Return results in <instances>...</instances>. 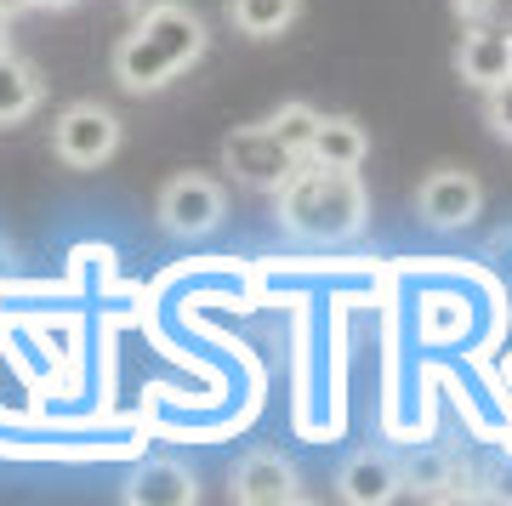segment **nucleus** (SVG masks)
Instances as JSON below:
<instances>
[{
  "label": "nucleus",
  "mask_w": 512,
  "mask_h": 506,
  "mask_svg": "<svg viewBox=\"0 0 512 506\" xmlns=\"http://www.w3.org/2000/svg\"><path fill=\"white\" fill-rule=\"evenodd\" d=\"M205 57V23L194 6L183 0H160V6H148L137 12L131 23V35L114 46V80L126 91H160L171 86L188 63H200Z\"/></svg>",
  "instance_id": "nucleus-1"
},
{
  "label": "nucleus",
  "mask_w": 512,
  "mask_h": 506,
  "mask_svg": "<svg viewBox=\"0 0 512 506\" xmlns=\"http://www.w3.org/2000/svg\"><path fill=\"white\" fill-rule=\"evenodd\" d=\"M279 222L291 228L296 239H313V245H342L365 228L370 199L359 171H342V165H319L302 160L291 177L279 182Z\"/></svg>",
  "instance_id": "nucleus-2"
},
{
  "label": "nucleus",
  "mask_w": 512,
  "mask_h": 506,
  "mask_svg": "<svg viewBox=\"0 0 512 506\" xmlns=\"http://www.w3.org/2000/svg\"><path fill=\"white\" fill-rule=\"evenodd\" d=\"M52 148H57V160L74 165V171H97L120 148V114L103 109V103H69L52 120Z\"/></svg>",
  "instance_id": "nucleus-3"
},
{
  "label": "nucleus",
  "mask_w": 512,
  "mask_h": 506,
  "mask_svg": "<svg viewBox=\"0 0 512 506\" xmlns=\"http://www.w3.org/2000/svg\"><path fill=\"white\" fill-rule=\"evenodd\" d=\"M154 211H160V222L171 228V234L200 239V234H211V228L228 217V194H222L217 177H205V171H183V177H171L160 188Z\"/></svg>",
  "instance_id": "nucleus-4"
},
{
  "label": "nucleus",
  "mask_w": 512,
  "mask_h": 506,
  "mask_svg": "<svg viewBox=\"0 0 512 506\" xmlns=\"http://www.w3.org/2000/svg\"><path fill=\"white\" fill-rule=\"evenodd\" d=\"M222 165L234 171V182H245L256 194H279V182L291 177L302 160H296L291 148L268 131V120H262V126H239L234 137L222 143Z\"/></svg>",
  "instance_id": "nucleus-5"
},
{
  "label": "nucleus",
  "mask_w": 512,
  "mask_h": 506,
  "mask_svg": "<svg viewBox=\"0 0 512 506\" xmlns=\"http://www.w3.org/2000/svg\"><path fill=\"white\" fill-rule=\"evenodd\" d=\"M416 211H421L427 228H467V222L484 211V182H478L473 171L444 165V171H433V177L421 182Z\"/></svg>",
  "instance_id": "nucleus-6"
},
{
  "label": "nucleus",
  "mask_w": 512,
  "mask_h": 506,
  "mask_svg": "<svg viewBox=\"0 0 512 506\" xmlns=\"http://www.w3.org/2000/svg\"><path fill=\"white\" fill-rule=\"evenodd\" d=\"M234 501H245V506H285V501H296V467L279 450H251L234 467Z\"/></svg>",
  "instance_id": "nucleus-7"
},
{
  "label": "nucleus",
  "mask_w": 512,
  "mask_h": 506,
  "mask_svg": "<svg viewBox=\"0 0 512 506\" xmlns=\"http://www.w3.org/2000/svg\"><path fill=\"white\" fill-rule=\"evenodd\" d=\"M456 69L467 86L490 91L495 80H507L512 74V40L507 29H484V23H467V35L456 46Z\"/></svg>",
  "instance_id": "nucleus-8"
},
{
  "label": "nucleus",
  "mask_w": 512,
  "mask_h": 506,
  "mask_svg": "<svg viewBox=\"0 0 512 506\" xmlns=\"http://www.w3.org/2000/svg\"><path fill=\"white\" fill-rule=\"evenodd\" d=\"M194 472L177 461H143L126 478V501L131 506H194Z\"/></svg>",
  "instance_id": "nucleus-9"
},
{
  "label": "nucleus",
  "mask_w": 512,
  "mask_h": 506,
  "mask_svg": "<svg viewBox=\"0 0 512 506\" xmlns=\"http://www.w3.org/2000/svg\"><path fill=\"white\" fill-rule=\"evenodd\" d=\"M365 154H370V131L359 126L353 114H319V131H313V143H308V160L359 171Z\"/></svg>",
  "instance_id": "nucleus-10"
},
{
  "label": "nucleus",
  "mask_w": 512,
  "mask_h": 506,
  "mask_svg": "<svg viewBox=\"0 0 512 506\" xmlns=\"http://www.w3.org/2000/svg\"><path fill=\"white\" fill-rule=\"evenodd\" d=\"M336 489H342L348 506H382L399 495V472H393L387 455H353L342 467V478H336Z\"/></svg>",
  "instance_id": "nucleus-11"
},
{
  "label": "nucleus",
  "mask_w": 512,
  "mask_h": 506,
  "mask_svg": "<svg viewBox=\"0 0 512 506\" xmlns=\"http://www.w3.org/2000/svg\"><path fill=\"white\" fill-rule=\"evenodd\" d=\"M40 74L35 63H23V57L0 52V126H18V120H29V114L40 109Z\"/></svg>",
  "instance_id": "nucleus-12"
},
{
  "label": "nucleus",
  "mask_w": 512,
  "mask_h": 506,
  "mask_svg": "<svg viewBox=\"0 0 512 506\" xmlns=\"http://www.w3.org/2000/svg\"><path fill=\"white\" fill-rule=\"evenodd\" d=\"M228 18H234L239 35L279 40L296 18H302V0H228Z\"/></svg>",
  "instance_id": "nucleus-13"
},
{
  "label": "nucleus",
  "mask_w": 512,
  "mask_h": 506,
  "mask_svg": "<svg viewBox=\"0 0 512 506\" xmlns=\"http://www.w3.org/2000/svg\"><path fill=\"white\" fill-rule=\"evenodd\" d=\"M268 131L291 148L296 160H308V143H313V131H319V109H313V103H279V109L268 114Z\"/></svg>",
  "instance_id": "nucleus-14"
},
{
  "label": "nucleus",
  "mask_w": 512,
  "mask_h": 506,
  "mask_svg": "<svg viewBox=\"0 0 512 506\" xmlns=\"http://www.w3.org/2000/svg\"><path fill=\"white\" fill-rule=\"evenodd\" d=\"M461 23H484V29H507L512 35V0H450Z\"/></svg>",
  "instance_id": "nucleus-15"
},
{
  "label": "nucleus",
  "mask_w": 512,
  "mask_h": 506,
  "mask_svg": "<svg viewBox=\"0 0 512 506\" xmlns=\"http://www.w3.org/2000/svg\"><path fill=\"white\" fill-rule=\"evenodd\" d=\"M484 114H490L495 137H507V143H512V74H507V80H495V86L484 91Z\"/></svg>",
  "instance_id": "nucleus-16"
},
{
  "label": "nucleus",
  "mask_w": 512,
  "mask_h": 506,
  "mask_svg": "<svg viewBox=\"0 0 512 506\" xmlns=\"http://www.w3.org/2000/svg\"><path fill=\"white\" fill-rule=\"evenodd\" d=\"M23 12H35V0H0V18H6V23L23 18Z\"/></svg>",
  "instance_id": "nucleus-17"
},
{
  "label": "nucleus",
  "mask_w": 512,
  "mask_h": 506,
  "mask_svg": "<svg viewBox=\"0 0 512 506\" xmlns=\"http://www.w3.org/2000/svg\"><path fill=\"white\" fill-rule=\"evenodd\" d=\"M35 6H40V12H69L74 0H35Z\"/></svg>",
  "instance_id": "nucleus-18"
},
{
  "label": "nucleus",
  "mask_w": 512,
  "mask_h": 506,
  "mask_svg": "<svg viewBox=\"0 0 512 506\" xmlns=\"http://www.w3.org/2000/svg\"><path fill=\"white\" fill-rule=\"evenodd\" d=\"M0 52H6V18H0Z\"/></svg>",
  "instance_id": "nucleus-19"
},
{
  "label": "nucleus",
  "mask_w": 512,
  "mask_h": 506,
  "mask_svg": "<svg viewBox=\"0 0 512 506\" xmlns=\"http://www.w3.org/2000/svg\"><path fill=\"white\" fill-rule=\"evenodd\" d=\"M507 40H512V35H507Z\"/></svg>",
  "instance_id": "nucleus-20"
}]
</instances>
